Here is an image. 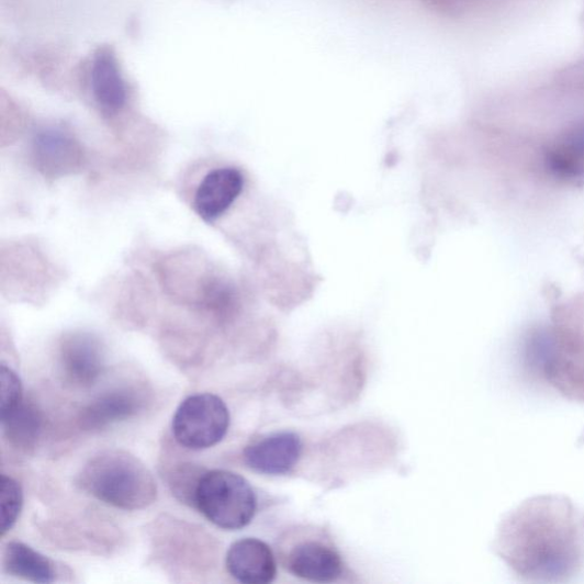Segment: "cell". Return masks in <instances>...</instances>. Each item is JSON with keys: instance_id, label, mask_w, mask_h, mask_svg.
Returning a JSON list of instances; mask_svg holds the SVG:
<instances>
[{"instance_id": "3957f363", "label": "cell", "mask_w": 584, "mask_h": 584, "mask_svg": "<svg viewBox=\"0 0 584 584\" xmlns=\"http://www.w3.org/2000/svg\"><path fill=\"white\" fill-rule=\"evenodd\" d=\"M229 427L225 402L210 393L186 398L172 419V434L182 447L204 450L218 445Z\"/></svg>"}, {"instance_id": "e0dca14e", "label": "cell", "mask_w": 584, "mask_h": 584, "mask_svg": "<svg viewBox=\"0 0 584 584\" xmlns=\"http://www.w3.org/2000/svg\"><path fill=\"white\" fill-rule=\"evenodd\" d=\"M202 473L193 464H183L177 473L171 476L172 492L178 495L183 503L194 505L195 492Z\"/></svg>"}, {"instance_id": "8992f818", "label": "cell", "mask_w": 584, "mask_h": 584, "mask_svg": "<svg viewBox=\"0 0 584 584\" xmlns=\"http://www.w3.org/2000/svg\"><path fill=\"white\" fill-rule=\"evenodd\" d=\"M243 172L235 167L217 168L200 183L193 201L198 216L206 223L221 218L244 191Z\"/></svg>"}, {"instance_id": "277c9868", "label": "cell", "mask_w": 584, "mask_h": 584, "mask_svg": "<svg viewBox=\"0 0 584 584\" xmlns=\"http://www.w3.org/2000/svg\"><path fill=\"white\" fill-rule=\"evenodd\" d=\"M60 363L70 384L78 388H89L98 382L104 371L103 346L91 334H70L61 342Z\"/></svg>"}, {"instance_id": "30bf717a", "label": "cell", "mask_w": 584, "mask_h": 584, "mask_svg": "<svg viewBox=\"0 0 584 584\" xmlns=\"http://www.w3.org/2000/svg\"><path fill=\"white\" fill-rule=\"evenodd\" d=\"M142 394L132 388L103 393L85 407L81 426L87 430H101L113 424L134 417L143 407Z\"/></svg>"}, {"instance_id": "7a4b0ae2", "label": "cell", "mask_w": 584, "mask_h": 584, "mask_svg": "<svg viewBox=\"0 0 584 584\" xmlns=\"http://www.w3.org/2000/svg\"><path fill=\"white\" fill-rule=\"evenodd\" d=\"M194 506L217 528L236 531L252 520L257 499L247 480L227 471L204 472Z\"/></svg>"}, {"instance_id": "9c48e42d", "label": "cell", "mask_w": 584, "mask_h": 584, "mask_svg": "<svg viewBox=\"0 0 584 584\" xmlns=\"http://www.w3.org/2000/svg\"><path fill=\"white\" fill-rule=\"evenodd\" d=\"M229 574L242 583L268 584L277 576L271 548L258 539L246 538L233 543L226 557Z\"/></svg>"}, {"instance_id": "ba28073f", "label": "cell", "mask_w": 584, "mask_h": 584, "mask_svg": "<svg viewBox=\"0 0 584 584\" xmlns=\"http://www.w3.org/2000/svg\"><path fill=\"white\" fill-rule=\"evenodd\" d=\"M290 573L313 582H334L344 571L340 554L324 541L308 539L292 547L284 559Z\"/></svg>"}, {"instance_id": "6da1fadb", "label": "cell", "mask_w": 584, "mask_h": 584, "mask_svg": "<svg viewBox=\"0 0 584 584\" xmlns=\"http://www.w3.org/2000/svg\"><path fill=\"white\" fill-rule=\"evenodd\" d=\"M79 484L100 502L124 510L144 509L157 499V483L148 467L123 450H105L91 458Z\"/></svg>"}, {"instance_id": "5b68a950", "label": "cell", "mask_w": 584, "mask_h": 584, "mask_svg": "<svg viewBox=\"0 0 584 584\" xmlns=\"http://www.w3.org/2000/svg\"><path fill=\"white\" fill-rule=\"evenodd\" d=\"M302 453V438L296 433L281 431L248 446L244 457L252 471L279 476L294 470Z\"/></svg>"}, {"instance_id": "5bb4252c", "label": "cell", "mask_w": 584, "mask_h": 584, "mask_svg": "<svg viewBox=\"0 0 584 584\" xmlns=\"http://www.w3.org/2000/svg\"><path fill=\"white\" fill-rule=\"evenodd\" d=\"M553 171L564 177H577L584 172V126L569 134L549 155Z\"/></svg>"}, {"instance_id": "7c38bea8", "label": "cell", "mask_w": 584, "mask_h": 584, "mask_svg": "<svg viewBox=\"0 0 584 584\" xmlns=\"http://www.w3.org/2000/svg\"><path fill=\"white\" fill-rule=\"evenodd\" d=\"M93 90L99 104L108 112L114 113L126 103V86L113 55L101 50L93 67Z\"/></svg>"}, {"instance_id": "52a82bcc", "label": "cell", "mask_w": 584, "mask_h": 584, "mask_svg": "<svg viewBox=\"0 0 584 584\" xmlns=\"http://www.w3.org/2000/svg\"><path fill=\"white\" fill-rule=\"evenodd\" d=\"M33 159L45 178L60 179L78 169L82 150L78 142L60 130H44L33 142Z\"/></svg>"}, {"instance_id": "4fadbf2b", "label": "cell", "mask_w": 584, "mask_h": 584, "mask_svg": "<svg viewBox=\"0 0 584 584\" xmlns=\"http://www.w3.org/2000/svg\"><path fill=\"white\" fill-rule=\"evenodd\" d=\"M8 440L22 450L36 446L42 433V415L32 404L23 403L5 418L0 419Z\"/></svg>"}, {"instance_id": "8fae6325", "label": "cell", "mask_w": 584, "mask_h": 584, "mask_svg": "<svg viewBox=\"0 0 584 584\" xmlns=\"http://www.w3.org/2000/svg\"><path fill=\"white\" fill-rule=\"evenodd\" d=\"M3 566L10 575L36 583H52L55 568L49 559L22 542H9L3 552Z\"/></svg>"}, {"instance_id": "9a60e30c", "label": "cell", "mask_w": 584, "mask_h": 584, "mask_svg": "<svg viewBox=\"0 0 584 584\" xmlns=\"http://www.w3.org/2000/svg\"><path fill=\"white\" fill-rule=\"evenodd\" d=\"M23 506L21 485L12 478L2 476L0 491V531L2 536L11 531L19 519Z\"/></svg>"}, {"instance_id": "2e32d148", "label": "cell", "mask_w": 584, "mask_h": 584, "mask_svg": "<svg viewBox=\"0 0 584 584\" xmlns=\"http://www.w3.org/2000/svg\"><path fill=\"white\" fill-rule=\"evenodd\" d=\"M20 377L11 368L0 369V419L5 418L23 403Z\"/></svg>"}]
</instances>
